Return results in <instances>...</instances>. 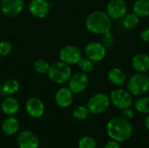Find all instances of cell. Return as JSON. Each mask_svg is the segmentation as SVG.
<instances>
[{"label":"cell","instance_id":"cell-1","mask_svg":"<svg viewBox=\"0 0 149 148\" xmlns=\"http://www.w3.org/2000/svg\"><path fill=\"white\" fill-rule=\"evenodd\" d=\"M133 132L132 124L124 117H113L107 124V135L119 143L128 140L132 137Z\"/></svg>","mask_w":149,"mask_h":148},{"label":"cell","instance_id":"cell-2","mask_svg":"<svg viewBox=\"0 0 149 148\" xmlns=\"http://www.w3.org/2000/svg\"><path fill=\"white\" fill-rule=\"evenodd\" d=\"M86 27L94 34H108L112 27V18L107 11L94 10L86 17Z\"/></svg>","mask_w":149,"mask_h":148},{"label":"cell","instance_id":"cell-3","mask_svg":"<svg viewBox=\"0 0 149 148\" xmlns=\"http://www.w3.org/2000/svg\"><path fill=\"white\" fill-rule=\"evenodd\" d=\"M127 87L133 96L141 97L148 92L149 77L147 73L136 72L129 78Z\"/></svg>","mask_w":149,"mask_h":148},{"label":"cell","instance_id":"cell-4","mask_svg":"<svg viewBox=\"0 0 149 148\" xmlns=\"http://www.w3.org/2000/svg\"><path fill=\"white\" fill-rule=\"evenodd\" d=\"M47 75L52 81L60 85L68 82L72 73L70 65L59 60L50 65Z\"/></svg>","mask_w":149,"mask_h":148},{"label":"cell","instance_id":"cell-5","mask_svg":"<svg viewBox=\"0 0 149 148\" xmlns=\"http://www.w3.org/2000/svg\"><path fill=\"white\" fill-rule=\"evenodd\" d=\"M111 104L110 97L104 92H98L93 95L87 101L86 106L93 114H100L106 112Z\"/></svg>","mask_w":149,"mask_h":148},{"label":"cell","instance_id":"cell-6","mask_svg":"<svg viewBox=\"0 0 149 148\" xmlns=\"http://www.w3.org/2000/svg\"><path fill=\"white\" fill-rule=\"evenodd\" d=\"M111 103L120 110H125L130 108L133 106V97L132 94L124 89L118 88L111 92L110 93Z\"/></svg>","mask_w":149,"mask_h":148},{"label":"cell","instance_id":"cell-7","mask_svg":"<svg viewBox=\"0 0 149 148\" xmlns=\"http://www.w3.org/2000/svg\"><path fill=\"white\" fill-rule=\"evenodd\" d=\"M58 57L60 61L69 65H73L79 63V61L82 58V54L79 48L72 44H68L64 46L59 51Z\"/></svg>","mask_w":149,"mask_h":148},{"label":"cell","instance_id":"cell-8","mask_svg":"<svg viewBox=\"0 0 149 148\" xmlns=\"http://www.w3.org/2000/svg\"><path fill=\"white\" fill-rule=\"evenodd\" d=\"M89 77L88 74L84 72H78L72 75L68 81L69 89L75 94L83 92L88 86Z\"/></svg>","mask_w":149,"mask_h":148},{"label":"cell","instance_id":"cell-9","mask_svg":"<svg viewBox=\"0 0 149 148\" xmlns=\"http://www.w3.org/2000/svg\"><path fill=\"white\" fill-rule=\"evenodd\" d=\"M24 0H1V12L8 17H15L18 16L24 10Z\"/></svg>","mask_w":149,"mask_h":148},{"label":"cell","instance_id":"cell-10","mask_svg":"<svg viewBox=\"0 0 149 148\" xmlns=\"http://www.w3.org/2000/svg\"><path fill=\"white\" fill-rule=\"evenodd\" d=\"M85 54L89 59L93 62L103 60L107 55V48L100 42L93 41L88 43L85 47Z\"/></svg>","mask_w":149,"mask_h":148},{"label":"cell","instance_id":"cell-11","mask_svg":"<svg viewBox=\"0 0 149 148\" xmlns=\"http://www.w3.org/2000/svg\"><path fill=\"white\" fill-rule=\"evenodd\" d=\"M127 12V5L124 0H110L107 4V13L112 19H121Z\"/></svg>","mask_w":149,"mask_h":148},{"label":"cell","instance_id":"cell-12","mask_svg":"<svg viewBox=\"0 0 149 148\" xmlns=\"http://www.w3.org/2000/svg\"><path fill=\"white\" fill-rule=\"evenodd\" d=\"M50 3L47 0H31L28 10L31 16L37 18H44L50 12Z\"/></svg>","mask_w":149,"mask_h":148},{"label":"cell","instance_id":"cell-13","mask_svg":"<svg viewBox=\"0 0 149 148\" xmlns=\"http://www.w3.org/2000/svg\"><path fill=\"white\" fill-rule=\"evenodd\" d=\"M18 148H39L40 140L36 133L31 131H23L17 136Z\"/></svg>","mask_w":149,"mask_h":148},{"label":"cell","instance_id":"cell-14","mask_svg":"<svg viewBox=\"0 0 149 148\" xmlns=\"http://www.w3.org/2000/svg\"><path fill=\"white\" fill-rule=\"evenodd\" d=\"M45 105L38 98H30L25 103V111L28 115L33 119H39L45 113Z\"/></svg>","mask_w":149,"mask_h":148},{"label":"cell","instance_id":"cell-15","mask_svg":"<svg viewBox=\"0 0 149 148\" xmlns=\"http://www.w3.org/2000/svg\"><path fill=\"white\" fill-rule=\"evenodd\" d=\"M73 101V92L69 89V87L59 88L55 94V102L57 106L62 108H66L72 104Z\"/></svg>","mask_w":149,"mask_h":148},{"label":"cell","instance_id":"cell-16","mask_svg":"<svg viewBox=\"0 0 149 148\" xmlns=\"http://www.w3.org/2000/svg\"><path fill=\"white\" fill-rule=\"evenodd\" d=\"M132 66L136 72L148 73L149 72V56L146 53L135 54L132 58Z\"/></svg>","mask_w":149,"mask_h":148},{"label":"cell","instance_id":"cell-17","mask_svg":"<svg viewBox=\"0 0 149 148\" xmlns=\"http://www.w3.org/2000/svg\"><path fill=\"white\" fill-rule=\"evenodd\" d=\"M19 108L20 105L18 100L11 96L5 98L1 103V109L3 113L8 116H14L17 114L19 111Z\"/></svg>","mask_w":149,"mask_h":148},{"label":"cell","instance_id":"cell-18","mask_svg":"<svg viewBox=\"0 0 149 148\" xmlns=\"http://www.w3.org/2000/svg\"><path fill=\"white\" fill-rule=\"evenodd\" d=\"M20 129V123L19 120L13 117L10 116L4 121L2 125V131L3 133L7 136H13L15 135Z\"/></svg>","mask_w":149,"mask_h":148},{"label":"cell","instance_id":"cell-19","mask_svg":"<svg viewBox=\"0 0 149 148\" xmlns=\"http://www.w3.org/2000/svg\"><path fill=\"white\" fill-rule=\"evenodd\" d=\"M107 78L110 83L116 86H122L127 81V76L125 72L119 67H113L107 73Z\"/></svg>","mask_w":149,"mask_h":148},{"label":"cell","instance_id":"cell-20","mask_svg":"<svg viewBox=\"0 0 149 148\" xmlns=\"http://www.w3.org/2000/svg\"><path fill=\"white\" fill-rule=\"evenodd\" d=\"M133 12L140 17H149V0H136L133 6Z\"/></svg>","mask_w":149,"mask_h":148},{"label":"cell","instance_id":"cell-21","mask_svg":"<svg viewBox=\"0 0 149 148\" xmlns=\"http://www.w3.org/2000/svg\"><path fill=\"white\" fill-rule=\"evenodd\" d=\"M140 22V17H138L135 13H127V15L123 17L122 24L123 26L127 30H133L134 29Z\"/></svg>","mask_w":149,"mask_h":148},{"label":"cell","instance_id":"cell-22","mask_svg":"<svg viewBox=\"0 0 149 148\" xmlns=\"http://www.w3.org/2000/svg\"><path fill=\"white\" fill-rule=\"evenodd\" d=\"M20 88V85L16 79H9L7 80L2 87V91L6 95H13L18 92Z\"/></svg>","mask_w":149,"mask_h":148},{"label":"cell","instance_id":"cell-23","mask_svg":"<svg viewBox=\"0 0 149 148\" xmlns=\"http://www.w3.org/2000/svg\"><path fill=\"white\" fill-rule=\"evenodd\" d=\"M135 110L140 113H149V97H140L134 103Z\"/></svg>","mask_w":149,"mask_h":148},{"label":"cell","instance_id":"cell-24","mask_svg":"<svg viewBox=\"0 0 149 148\" xmlns=\"http://www.w3.org/2000/svg\"><path fill=\"white\" fill-rule=\"evenodd\" d=\"M89 113H90V112H89L87 106H78L72 111V116L77 120H86L88 117Z\"/></svg>","mask_w":149,"mask_h":148},{"label":"cell","instance_id":"cell-25","mask_svg":"<svg viewBox=\"0 0 149 148\" xmlns=\"http://www.w3.org/2000/svg\"><path fill=\"white\" fill-rule=\"evenodd\" d=\"M93 63L94 62L92 61L91 59H89L87 57H86V58L82 57L77 65H78V66H79V70L81 72H84L86 73H89L94 68V64Z\"/></svg>","mask_w":149,"mask_h":148},{"label":"cell","instance_id":"cell-26","mask_svg":"<svg viewBox=\"0 0 149 148\" xmlns=\"http://www.w3.org/2000/svg\"><path fill=\"white\" fill-rule=\"evenodd\" d=\"M50 64L48 61H46L45 59H38L35 61L33 67L34 70L36 71V72L39 73V74H45L47 73L50 68Z\"/></svg>","mask_w":149,"mask_h":148},{"label":"cell","instance_id":"cell-27","mask_svg":"<svg viewBox=\"0 0 149 148\" xmlns=\"http://www.w3.org/2000/svg\"><path fill=\"white\" fill-rule=\"evenodd\" d=\"M78 148H97V142L91 136H84L79 140Z\"/></svg>","mask_w":149,"mask_h":148},{"label":"cell","instance_id":"cell-28","mask_svg":"<svg viewBox=\"0 0 149 148\" xmlns=\"http://www.w3.org/2000/svg\"><path fill=\"white\" fill-rule=\"evenodd\" d=\"M12 51V44L10 42L3 40L0 42V56L6 57Z\"/></svg>","mask_w":149,"mask_h":148},{"label":"cell","instance_id":"cell-29","mask_svg":"<svg viewBox=\"0 0 149 148\" xmlns=\"http://www.w3.org/2000/svg\"><path fill=\"white\" fill-rule=\"evenodd\" d=\"M123 117H124L126 120H131L134 119V111L131 109V107L123 110Z\"/></svg>","mask_w":149,"mask_h":148},{"label":"cell","instance_id":"cell-30","mask_svg":"<svg viewBox=\"0 0 149 148\" xmlns=\"http://www.w3.org/2000/svg\"><path fill=\"white\" fill-rule=\"evenodd\" d=\"M140 38L143 42H146V43L149 42V28H147L141 31Z\"/></svg>","mask_w":149,"mask_h":148},{"label":"cell","instance_id":"cell-31","mask_svg":"<svg viewBox=\"0 0 149 148\" xmlns=\"http://www.w3.org/2000/svg\"><path fill=\"white\" fill-rule=\"evenodd\" d=\"M104 148H120V147L119 142H117V141L112 140L108 141V142L105 145Z\"/></svg>","mask_w":149,"mask_h":148},{"label":"cell","instance_id":"cell-32","mask_svg":"<svg viewBox=\"0 0 149 148\" xmlns=\"http://www.w3.org/2000/svg\"><path fill=\"white\" fill-rule=\"evenodd\" d=\"M144 125H145V127L149 131V115L145 119V121H144Z\"/></svg>","mask_w":149,"mask_h":148},{"label":"cell","instance_id":"cell-33","mask_svg":"<svg viewBox=\"0 0 149 148\" xmlns=\"http://www.w3.org/2000/svg\"><path fill=\"white\" fill-rule=\"evenodd\" d=\"M0 60H1V56H0Z\"/></svg>","mask_w":149,"mask_h":148},{"label":"cell","instance_id":"cell-34","mask_svg":"<svg viewBox=\"0 0 149 148\" xmlns=\"http://www.w3.org/2000/svg\"><path fill=\"white\" fill-rule=\"evenodd\" d=\"M148 28H149V22H148Z\"/></svg>","mask_w":149,"mask_h":148},{"label":"cell","instance_id":"cell-35","mask_svg":"<svg viewBox=\"0 0 149 148\" xmlns=\"http://www.w3.org/2000/svg\"><path fill=\"white\" fill-rule=\"evenodd\" d=\"M0 1H1V0H0Z\"/></svg>","mask_w":149,"mask_h":148}]
</instances>
